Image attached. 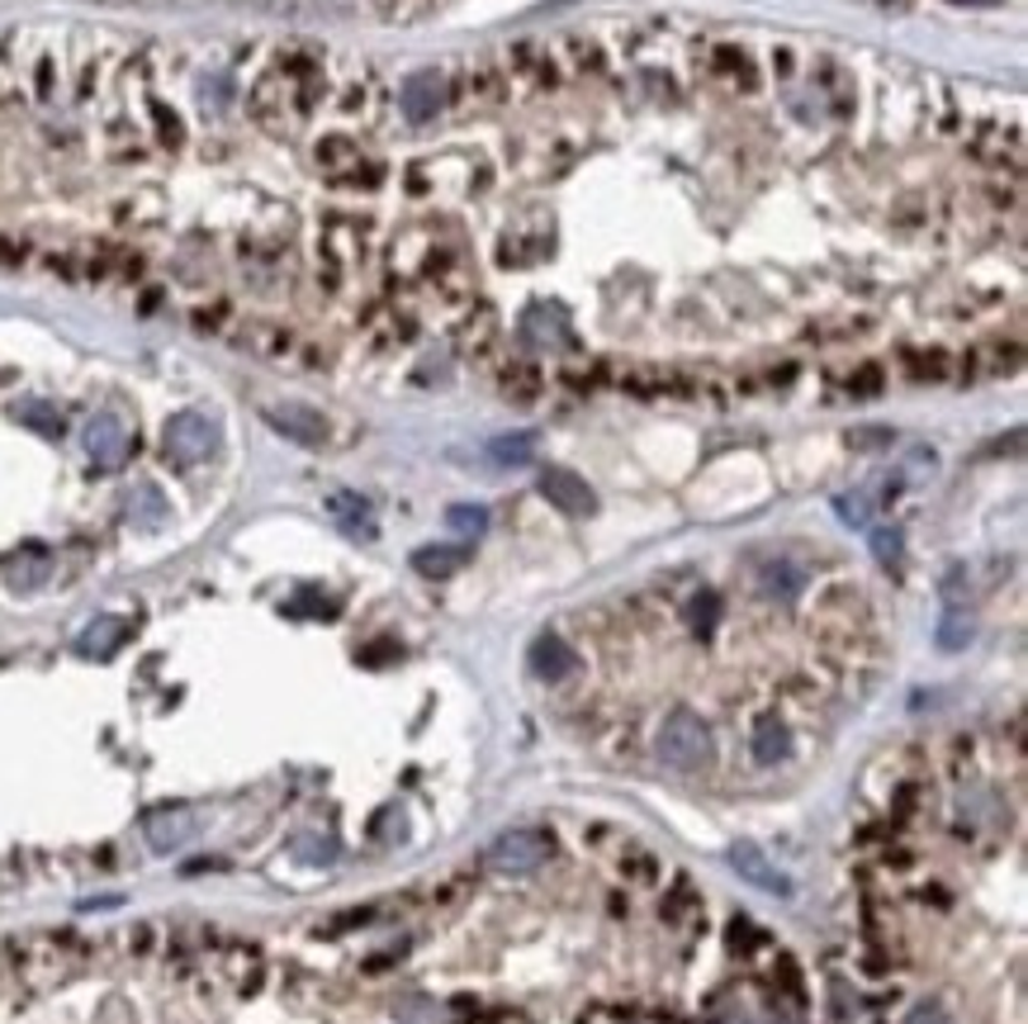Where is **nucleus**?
<instances>
[{"mask_svg": "<svg viewBox=\"0 0 1028 1024\" xmlns=\"http://www.w3.org/2000/svg\"><path fill=\"white\" fill-rule=\"evenodd\" d=\"M711 725L697 717V711H669L659 725V759L669 769H707L711 763Z\"/></svg>", "mask_w": 1028, "mask_h": 1024, "instance_id": "nucleus-1", "label": "nucleus"}, {"mask_svg": "<svg viewBox=\"0 0 1028 1024\" xmlns=\"http://www.w3.org/2000/svg\"><path fill=\"white\" fill-rule=\"evenodd\" d=\"M545 859H550V835H541V831H503L484 849V863L493 868V873H503V877L536 873Z\"/></svg>", "mask_w": 1028, "mask_h": 1024, "instance_id": "nucleus-2", "label": "nucleus"}, {"mask_svg": "<svg viewBox=\"0 0 1028 1024\" xmlns=\"http://www.w3.org/2000/svg\"><path fill=\"white\" fill-rule=\"evenodd\" d=\"M162 442H166V456L172 460L200 465L218 451V422L210 418V413H176V418L166 422Z\"/></svg>", "mask_w": 1028, "mask_h": 1024, "instance_id": "nucleus-3", "label": "nucleus"}, {"mask_svg": "<svg viewBox=\"0 0 1028 1024\" xmlns=\"http://www.w3.org/2000/svg\"><path fill=\"white\" fill-rule=\"evenodd\" d=\"M541 494L555 503L559 513H569V517H588L597 508V494H593V484L583 475L574 470H564V465H550V470L541 475Z\"/></svg>", "mask_w": 1028, "mask_h": 1024, "instance_id": "nucleus-4", "label": "nucleus"}, {"mask_svg": "<svg viewBox=\"0 0 1028 1024\" xmlns=\"http://www.w3.org/2000/svg\"><path fill=\"white\" fill-rule=\"evenodd\" d=\"M731 863H735V873L745 877V883H753L759 892H773V897H791V877L777 868L767 854L753 845V839H739V845H731Z\"/></svg>", "mask_w": 1028, "mask_h": 1024, "instance_id": "nucleus-5", "label": "nucleus"}, {"mask_svg": "<svg viewBox=\"0 0 1028 1024\" xmlns=\"http://www.w3.org/2000/svg\"><path fill=\"white\" fill-rule=\"evenodd\" d=\"M266 422L276 427L280 437L299 442V446H322V442H328V422H322V413L308 408V404H276V408H266Z\"/></svg>", "mask_w": 1028, "mask_h": 1024, "instance_id": "nucleus-6", "label": "nucleus"}, {"mask_svg": "<svg viewBox=\"0 0 1028 1024\" xmlns=\"http://www.w3.org/2000/svg\"><path fill=\"white\" fill-rule=\"evenodd\" d=\"M86 451H90V460L105 465V470L124 465V456H128V427L114 418V413H100V418H90V422H86Z\"/></svg>", "mask_w": 1028, "mask_h": 1024, "instance_id": "nucleus-7", "label": "nucleus"}, {"mask_svg": "<svg viewBox=\"0 0 1028 1024\" xmlns=\"http://www.w3.org/2000/svg\"><path fill=\"white\" fill-rule=\"evenodd\" d=\"M526 665H531V673H536V679L559 683V679H569V673L579 669V655L569 650V645L559 641V636H536V645L526 650Z\"/></svg>", "mask_w": 1028, "mask_h": 1024, "instance_id": "nucleus-8", "label": "nucleus"}, {"mask_svg": "<svg viewBox=\"0 0 1028 1024\" xmlns=\"http://www.w3.org/2000/svg\"><path fill=\"white\" fill-rule=\"evenodd\" d=\"M441 96H446V81H441L436 72H413L408 81H403V114H408L413 124H427L441 110Z\"/></svg>", "mask_w": 1028, "mask_h": 1024, "instance_id": "nucleus-9", "label": "nucleus"}, {"mask_svg": "<svg viewBox=\"0 0 1028 1024\" xmlns=\"http://www.w3.org/2000/svg\"><path fill=\"white\" fill-rule=\"evenodd\" d=\"M328 513L342 522V531H351V536H360V541H370L375 536V508L360 494H332L328 498Z\"/></svg>", "mask_w": 1028, "mask_h": 1024, "instance_id": "nucleus-10", "label": "nucleus"}, {"mask_svg": "<svg viewBox=\"0 0 1028 1024\" xmlns=\"http://www.w3.org/2000/svg\"><path fill=\"white\" fill-rule=\"evenodd\" d=\"M749 749H753V759H759V763H783L791 755V731L777 717H763L759 725H753Z\"/></svg>", "mask_w": 1028, "mask_h": 1024, "instance_id": "nucleus-11", "label": "nucleus"}, {"mask_svg": "<svg viewBox=\"0 0 1028 1024\" xmlns=\"http://www.w3.org/2000/svg\"><path fill=\"white\" fill-rule=\"evenodd\" d=\"M194 831V816L190 811H157L148 821V835H152V849H176V845H186V835Z\"/></svg>", "mask_w": 1028, "mask_h": 1024, "instance_id": "nucleus-12", "label": "nucleus"}, {"mask_svg": "<svg viewBox=\"0 0 1028 1024\" xmlns=\"http://www.w3.org/2000/svg\"><path fill=\"white\" fill-rule=\"evenodd\" d=\"M128 636V621L119 617H100V621H90V627L81 631V641H76V650L81 655H110V650H119V641Z\"/></svg>", "mask_w": 1028, "mask_h": 1024, "instance_id": "nucleus-13", "label": "nucleus"}, {"mask_svg": "<svg viewBox=\"0 0 1028 1024\" xmlns=\"http://www.w3.org/2000/svg\"><path fill=\"white\" fill-rule=\"evenodd\" d=\"M522 328H526L531 342H541V346H550V342H569L564 308H550V304H536V308H531Z\"/></svg>", "mask_w": 1028, "mask_h": 1024, "instance_id": "nucleus-14", "label": "nucleus"}, {"mask_svg": "<svg viewBox=\"0 0 1028 1024\" xmlns=\"http://www.w3.org/2000/svg\"><path fill=\"white\" fill-rule=\"evenodd\" d=\"M465 560H470V551H465V546H422L418 555H413V569L427 574V579H446Z\"/></svg>", "mask_w": 1028, "mask_h": 1024, "instance_id": "nucleus-15", "label": "nucleus"}, {"mask_svg": "<svg viewBox=\"0 0 1028 1024\" xmlns=\"http://www.w3.org/2000/svg\"><path fill=\"white\" fill-rule=\"evenodd\" d=\"M536 456V432H507L488 442V460L493 465H526Z\"/></svg>", "mask_w": 1028, "mask_h": 1024, "instance_id": "nucleus-16", "label": "nucleus"}, {"mask_svg": "<svg viewBox=\"0 0 1028 1024\" xmlns=\"http://www.w3.org/2000/svg\"><path fill=\"white\" fill-rule=\"evenodd\" d=\"M128 517H134L138 527H162L166 522V503L152 484H138L134 494H128Z\"/></svg>", "mask_w": 1028, "mask_h": 1024, "instance_id": "nucleus-17", "label": "nucleus"}, {"mask_svg": "<svg viewBox=\"0 0 1028 1024\" xmlns=\"http://www.w3.org/2000/svg\"><path fill=\"white\" fill-rule=\"evenodd\" d=\"M43 574H48V555L43 551H24V555H15V560L5 565V583H10V589H34V583H43Z\"/></svg>", "mask_w": 1028, "mask_h": 1024, "instance_id": "nucleus-18", "label": "nucleus"}, {"mask_svg": "<svg viewBox=\"0 0 1028 1024\" xmlns=\"http://www.w3.org/2000/svg\"><path fill=\"white\" fill-rule=\"evenodd\" d=\"M801 583H805V574L797 565H787V560H773V565H763V589L773 593V598H797L801 593Z\"/></svg>", "mask_w": 1028, "mask_h": 1024, "instance_id": "nucleus-19", "label": "nucleus"}, {"mask_svg": "<svg viewBox=\"0 0 1028 1024\" xmlns=\"http://www.w3.org/2000/svg\"><path fill=\"white\" fill-rule=\"evenodd\" d=\"M446 527L455 536H484L488 531V508H479V503H450L446 508Z\"/></svg>", "mask_w": 1028, "mask_h": 1024, "instance_id": "nucleus-20", "label": "nucleus"}, {"mask_svg": "<svg viewBox=\"0 0 1028 1024\" xmlns=\"http://www.w3.org/2000/svg\"><path fill=\"white\" fill-rule=\"evenodd\" d=\"M934 636H939V650H962V645L972 641V617L962 612V607H948Z\"/></svg>", "mask_w": 1028, "mask_h": 1024, "instance_id": "nucleus-21", "label": "nucleus"}, {"mask_svg": "<svg viewBox=\"0 0 1028 1024\" xmlns=\"http://www.w3.org/2000/svg\"><path fill=\"white\" fill-rule=\"evenodd\" d=\"M715 617H721V598H715V593H697V598H693V607H687V621H693V631H701V636H711Z\"/></svg>", "mask_w": 1028, "mask_h": 1024, "instance_id": "nucleus-22", "label": "nucleus"}, {"mask_svg": "<svg viewBox=\"0 0 1028 1024\" xmlns=\"http://www.w3.org/2000/svg\"><path fill=\"white\" fill-rule=\"evenodd\" d=\"M835 513H839L849 527H872V498H867V494H839V498H835Z\"/></svg>", "mask_w": 1028, "mask_h": 1024, "instance_id": "nucleus-23", "label": "nucleus"}, {"mask_svg": "<svg viewBox=\"0 0 1028 1024\" xmlns=\"http://www.w3.org/2000/svg\"><path fill=\"white\" fill-rule=\"evenodd\" d=\"M872 551H877L881 565H896V560H901V531H896V527H877V531H872Z\"/></svg>", "mask_w": 1028, "mask_h": 1024, "instance_id": "nucleus-24", "label": "nucleus"}, {"mask_svg": "<svg viewBox=\"0 0 1028 1024\" xmlns=\"http://www.w3.org/2000/svg\"><path fill=\"white\" fill-rule=\"evenodd\" d=\"M24 418H34V427H43V432H62V422L53 413H38V404H24Z\"/></svg>", "mask_w": 1028, "mask_h": 1024, "instance_id": "nucleus-25", "label": "nucleus"}, {"mask_svg": "<svg viewBox=\"0 0 1028 1024\" xmlns=\"http://www.w3.org/2000/svg\"><path fill=\"white\" fill-rule=\"evenodd\" d=\"M953 5H1000V0H953Z\"/></svg>", "mask_w": 1028, "mask_h": 1024, "instance_id": "nucleus-26", "label": "nucleus"}]
</instances>
